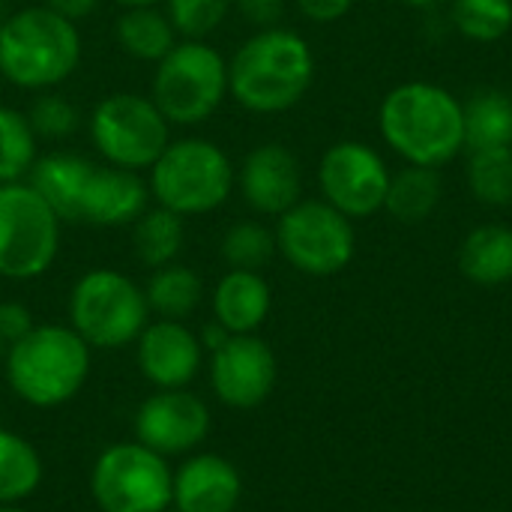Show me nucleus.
I'll list each match as a JSON object with an SVG mask.
<instances>
[{
  "label": "nucleus",
  "mask_w": 512,
  "mask_h": 512,
  "mask_svg": "<svg viewBox=\"0 0 512 512\" xmlns=\"http://www.w3.org/2000/svg\"><path fill=\"white\" fill-rule=\"evenodd\" d=\"M390 168L378 150L363 141H336L318 165V186L330 207L348 219H366L384 210Z\"/></svg>",
  "instance_id": "obj_12"
},
{
  "label": "nucleus",
  "mask_w": 512,
  "mask_h": 512,
  "mask_svg": "<svg viewBox=\"0 0 512 512\" xmlns=\"http://www.w3.org/2000/svg\"><path fill=\"white\" fill-rule=\"evenodd\" d=\"M0 512H27V510H21L18 504H0Z\"/></svg>",
  "instance_id": "obj_42"
},
{
  "label": "nucleus",
  "mask_w": 512,
  "mask_h": 512,
  "mask_svg": "<svg viewBox=\"0 0 512 512\" xmlns=\"http://www.w3.org/2000/svg\"><path fill=\"white\" fill-rule=\"evenodd\" d=\"M144 297H147L150 312H156L159 318L186 321L204 297V282L192 267H183L174 261L150 273Z\"/></svg>",
  "instance_id": "obj_26"
},
{
  "label": "nucleus",
  "mask_w": 512,
  "mask_h": 512,
  "mask_svg": "<svg viewBox=\"0 0 512 512\" xmlns=\"http://www.w3.org/2000/svg\"><path fill=\"white\" fill-rule=\"evenodd\" d=\"M468 186L480 204L489 207L512 204V147L471 150Z\"/></svg>",
  "instance_id": "obj_29"
},
{
  "label": "nucleus",
  "mask_w": 512,
  "mask_h": 512,
  "mask_svg": "<svg viewBox=\"0 0 512 512\" xmlns=\"http://www.w3.org/2000/svg\"><path fill=\"white\" fill-rule=\"evenodd\" d=\"M63 219L27 183H0V276L30 282L51 270Z\"/></svg>",
  "instance_id": "obj_8"
},
{
  "label": "nucleus",
  "mask_w": 512,
  "mask_h": 512,
  "mask_svg": "<svg viewBox=\"0 0 512 512\" xmlns=\"http://www.w3.org/2000/svg\"><path fill=\"white\" fill-rule=\"evenodd\" d=\"M237 189L243 201L261 216H282L300 201L303 171L297 156L276 141L252 147L237 171Z\"/></svg>",
  "instance_id": "obj_15"
},
{
  "label": "nucleus",
  "mask_w": 512,
  "mask_h": 512,
  "mask_svg": "<svg viewBox=\"0 0 512 512\" xmlns=\"http://www.w3.org/2000/svg\"><path fill=\"white\" fill-rule=\"evenodd\" d=\"M183 240H186V225L183 216H177L168 207H147L135 222H132V249L135 258L156 270L165 264H174L177 255L183 252Z\"/></svg>",
  "instance_id": "obj_24"
},
{
  "label": "nucleus",
  "mask_w": 512,
  "mask_h": 512,
  "mask_svg": "<svg viewBox=\"0 0 512 512\" xmlns=\"http://www.w3.org/2000/svg\"><path fill=\"white\" fill-rule=\"evenodd\" d=\"M27 120H30L36 138L60 141V138H69L78 129L81 114H78V108L66 96H60L54 90H45V93H39L33 99V105L27 111Z\"/></svg>",
  "instance_id": "obj_33"
},
{
  "label": "nucleus",
  "mask_w": 512,
  "mask_h": 512,
  "mask_svg": "<svg viewBox=\"0 0 512 512\" xmlns=\"http://www.w3.org/2000/svg\"><path fill=\"white\" fill-rule=\"evenodd\" d=\"M276 252H279L276 231H270L264 222H255V219L234 222L222 237V258H225L228 270L261 273V267H267Z\"/></svg>",
  "instance_id": "obj_30"
},
{
  "label": "nucleus",
  "mask_w": 512,
  "mask_h": 512,
  "mask_svg": "<svg viewBox=\"0 0 512 512\" xmlns=\"http://www.w3.org/2000/svg\"><path fill=\"white\" fill-rule=\"evenodd\" d=\"M378 126L384 141L408 165L444 168L465 150L462 102L432 81L393 87L378 108Z\"/></svg>",
  "instance_id": "obj_2"
},
{
  "label": "nucleus",
  "mask_w": 512,
  "mask_h": 512,
  "mask_svg": "<svg viewBox=\"0 0 512 512\" xmlns=\"http://www.w3.org/2000/svg\"><path fill=\"white\" fill-rule=\"evenodd\" d=\"M300 15L315 21V24H333L345 18L354 6V0H294Z\"/></svg>",
  "instance_id": "obj_36"
},
{
  "label": "nucleus",
  "mask_w": 512,
  "mask_h": 512,
  "mask_svg": "<svg viewBox=\"0 0 512 512\" xmlns=\"http://www.w3.org/2000/svg\"><path fill=\"white\" fill-rule=\"evenodd\" d=\"M210 435L207 405L183 390H156L135 414V441L159 456H180L204 444Z\"/></svg>",
  "instance_id": "obj_14"
},
{
  "label": "nucleus",
  "mask_w": 512,
  "mask_h": 512,
  "mask_svg": "<svg viewBox=\"0 0 512 512\" xmlns=\"http://www.w3.org/2000/svg\"><path fill=\"white\" fill-rule=\"evenodd\" d=\"M279 255L306 276L342 273L357 249L354 225L345 213L321 201H297L276 222Z\"/></svg>",
  "instance_id": "obj_11"
},
{
  "label": "nucleus",
  "mask_w": 512,
  "mask_h": 512,
  "mask_svg": "<svg viewBox=\"0 0 512 512\" xmlns=\"http://www.w3.org/2000/svg\"><path fill=\"white\" fill-rule=\"evenodd\" d=\"M90 492L102 512H162L174 501V471L138 441L114 444L99 453Z\"/></svg>",
  "instance_id": "obj_10"
},
{
  "label": "nucleus",
  "mask_w": 512,
  "mask_h": 512,
  "mask_svg": "<svg viewBox=\"0 0 512 512\" xmlns=\"http://www.w3.org/2000/svg\"><path fill=\"white\" fill-rule=\"evenodd\" d=\"M39 138L24 111L0 105V183L27 180L30 168L36 165Z\"/></svg>",
  "instance_id": "obj_28"
},
{
  "label": "nucleus",
  "mask_w": 512,
  "mask_h": 512,
  "mask_svg": "<svg viewBox=\"0 0 512 512\" xmlns=\"http://www.w3.org/2000/svg\"><path fill=\"white\" fill-rule=\"evenodd\" d=\"M90 345L66 324H36L6 351V381L33 408H60L90 375Z\"/></svg>",
  "instance_id": "obj_4"
},
{
  "label": "nucleus",
  "mask_w": 512,
  "mask_h": 512,
  "mask_svg": "<svg viewBox=\"0 0 512 512\" xmlns=\"http://www.w3.org/2000/svg\"><path fill=\"white\" fill-rule=\"evenodd\" d=\"M201 339L183 321L147 324L138 336V369L156 390H183L201 369Z\"/></svg>",
  "instance_id": "obj_16"
},
{
  "label": "nucleus",
  "mask_w": 512,
  "mask_h": 512,
  "mask_svg": "<svg viewBox=\"0 0 512 512\" xmlns=\"http://www.w3.org/2000/svg\"><path fill=\"white\" fill-rule=\"evenodd\" d=\"M162 512H183V510H177V507H174V504H171V507H168V510H162Z\"/></svg>",
  "instance_id": "obj_43"
},
{
  "label": "nucleus",
  "mask_w": 512,
  "mask_h": 512,
  "mask_svg": "<svg viewBox=\"0 0 512 512\" xmlns=\"http://www.w3.org/2000/svg\"><path fill=\"white\" fill-rule=\"evenodd\" d=\"M42 3L51 12H57V15L69 18V21H81V18L93 15L96 6H99V0H42Z\"/></svg>",
  "instance_id": "obj_37"
},
{
  "label": "nucleus",
  "mask_w": 512,
  "mask_h": 512,
  "mask_svg": "<svg viewBox=\"0 0 512 512\" xmlns=\"http://www.w3.org/2000/svg\"><path fill=\"white\" fill-rule=\"evenodd\" d=\"M120 9H132V6H159V3H165V0H114Z\"/></svg>",
  "instance_id": "obj_39"
},
{
  "label": "nucleus",
  "mask_w": 512,
  "mask_h": 512,
  "mask_svg": "<svg viewBox=\"0 0 512 512\" xmlns=\"http://www.w3.org/2000/svg\"><path fill=\"white\" fill-rule=\"evenodd\" d=\"M243 498V477L234 462L198 453L174 471V507L183 512H234Z\"/></svg>",
  "instance_id": "obj_18"
},
{
  "label": "nucleus",
  "mask_w": 512,
  "mask_h": 512,
  "mask_svg": "<svg viewBox=\"0 0 512 512\" xmlns=\"http://www.w3.org/2000/svg\"><path fill=\"white\" fill-rule=\"evenodd\" d=\"M6 351H9V345H6V339L0 336V366H3V360H6Z\"/></svg>",
  "instance_id": "obj_41"
},
{
  "label": "nucleus",
  "mask_w": 512,
  "mask_h": 512,
  "mask_svg": "<svg viewBox=\"0 0 512 512\" xmlns=\"http://www.w3.org/2000/svg\"><path fill=\"white\" fill-rule=\"evenodd\" d=\"M315 81L309 42L288 27L255 30L228 60V96L252 114L294 108Z\"/></svg>",
  "instance_id": "obj_1"
},
{
  "label": "nucleus",
  "mask_w": 512,
  "mask_h": 512,
  "mask_svg": "<svg viewBox=\"0 0 512 512\" xmlns=\"http://www.w3.org/2000/svg\"><path fill=\"white\" fill-rule=\"evenodd\" d=\"M114 39L123 54L144 60V63H159L180 42L174 24L159 6L123 9L114 21Z\"/></svg>",
  "instance_id": "obj_22"
},
{
  "label": "nucleus",
  "mask_w": 512,
  "mask_h": 512,
  "mask_svg": "<svg viewBox=\"0 0 512 512\" xmlns=\"http://www.w3.org/2000/svg\"><path fill=\"white\" fill-rule=\"evenodd\" d=\"M78 24L45 3L9 12L0 21V75L30 93H45L69 81L81 63Z\"/></svg>",
  "instance_id": "obj_3"
},
{
  "label": "nucleus",
  "mask_w": 512,
  "mask_h": 512,
  "mask_svg": "<svg viewBox=\"0 0 512 512\" xmlns=\"http://www.w3.org/2000/svg\"><path fill=\"white\" fill-rule=\"evenodd\" d=\"M150 207V186L138 171L117 168V165H96L84 183L78 198L75 222L96 225V228H120L132 225Z\"/></svg>",
  "instance_id": "obj_17"
},
{
  "label": "nucleus",
  "mask_w": 512,
  "mask_h": 512,
  "mask_svg": "<svg viewBox=\"0 0 512 512\" xmlns=\"http://www.w3.org/2000/svg\"><path fill=\"white\" fill-rule=\"evenodd\" d=\"M465 111V147L489 150V147H512V96L504 90L483 87L468 102Z\"/></svg>",
  "instance_id": "obj_23"
},
{
  "label": "nucleus",
  "mask_w": 512,
  "mask_h": 512,
  "mask_svg": "<svg viewBox=\"0 0 512 512\" xmlns=\"http://www.w3.org/2000/svg\"><path fill=\"white\" fill-rule=\"evenodd\" d=\"M453 27L471 42H498L512 30V0H453Z\"/></svg>",
  "instance_id": "obj_31"
},
{
  "label": "nucleus",
  "mask_w": 512,
  "mask_h": 512,
  "mask_svg": "<svg viewBox=\"0 0 512 512\" xmlns=\"http://www.w3.org/2000/svg\"><path fill=\"white\" fill-rule=\"evenodd\" d=\"M150 198L177 216H207L219 210L234 186L237 168L228 153L207 138L171 141L147 171Z\"/></svg>",
  "instance_id": "obj_5"
},
{
  "label": "nucleus",
  "mask_w": 512,
  "mask_h": 512,
  "mask_svg": "<svg viewBox=\"0 0 512 512\" xmlns=\"http://www.w3.org/2000/svg\"><path fill=\"white\" fill-rule=\"evenodd\" d=\"M441 195H444V183H441L438 168L405 165L399 174L390 177L384 210L396 216L399 222L414 225L435 213V207L441 204Z\"/></svg>",
  "instance_id": "obj_25"
},
{
  "label": "nucleus",
  "mask_w": 512,
  "mask_h": 512,
  "mask_svg": "<svg viewBox=\"0 0 512 512\" xmlns=\"http://www.w3.org/2000/svg\"><path fill=\"white\" fill-rule=\"evenodd\" d=\"M198 339H201V348L216 351V348H222V345L231 339V333H228L219 321H213V324H207V327H204V333H201Z\"/></svg>",
  "instance_id": "obj_38"
},
{
  "label": "nucleus",
  "mask_w": 512,
  "mask_h": 512,
  "mask_svg": "<svg viewBox=\"0 0 512 512\" xmlns=\"http://www.w3.org/2000/svg\"><path fill=\"white\" fill-rule=\"evenodd\" d=\"M231 6L258 30L279 27L285 15V0H231Z\"/></svg>",
  "instance_id": "obj_34"
},
{
  "label": "nucleus",
  "mask_w": 512,
  "mask_h": 512,
  "mask_svg": "<svg viewBox=\"0 0 512 512\" xmlns=\"http://www.w3.org/2000/svg\"><path fill=\"white\" fill-rule=\"evenodd\" d=\"M90 171H93V162L87 156L57 150V153L36 159V165L27 174V183L51 204V210L63 222H75L78 198L84 192Z\"/></svg>",
  "instance_id": "obj_20"
},
{
  "label": "nucleus",
  "mask_w": 512,
  "mask_h": 512,
  "mask_svg": "<svg viewBox=\"0 0 512 512\" xmlns=\"http://www.w3.org/2000/svg\"><path fill=\"white\" fill-rule=\"evenodd\" d=\"M459 270L483 288H498L512 282V228L480 225L459 249Z\"/></svg>",
  "instance_id": "obj_21"
},
{
  "label": "nucleus",
  "mask_w": 512,
  "mask_h": 512,
  "mask_svg": "<svg viewBox=\"0 0 512 512\" xmlns=\"http://www.w3.org/2000/svg\"><path fill=\"white\" fill-rule=\"evenodd\" d=\"M147 297L138 282L111 267L87 270L69 294V327L90 348H123L147 327Z\"/></svg>",
  "instance_id": "obj_7"
},
{
  "label": "nucleus",
  "mask_w": 512,
  "mask_h": 512,
  "mask_svg": "<svg viewBox=\"0 0 512 512\" xmlns=\"http://www.w3.org/2000/svg\"><path fill=\"white\" fill-rule=\"evenodd\" d=\"M210 384L228 408H258L276 387V357L255 333L231 336L210 360Z\"/></svg>",
  "instance_id": "obj_13"
},
{
  "label": "nucleus",
  "mask_w": 512,
  "mask_h": 512,
  "mask_svg": "<svg viewBox=\"0 0 512 512\" xmlns=\"http://www.w3.org/2000/svg\"><path fill=\"white\" fill-rule=\"evenodd\" d=\"M228 96V60L207 39H180L153 72L150 99L171 126L210 120Z\"/></svg>",
  "instance_id": "obj_6"
},
{
  "label": "nucleus",
  "mask_w": 512,
  "mask_h": 512,
  "mask_svg": "<svg viewBox=\"0 0 512 512\" xmlns=\"http://www.w3.org/2000/svg\"><path fill=\"white\" fill-rule=\"evenodd\" d=\"M231 0H165V15L180 39H207L228 15Z\"/></svg>",
  "instance_id": "obj_32"
},
{
  "label": "nucleus",
  "mask_w": 512,
  "mask_h": 512,
  "mask_svg": "<svg viewBox=\"0 0 512 512\" xmlns=\"http://www.w3.org/2000/svg\"><path fill=\"white\" fill-rule=\"evenodd\" d=\"M270 285L255 270H228L213 291V315L231 333H255L270 315Z\"/></svg>",
  "instance_id": "obj_19"
},
{
  "label": "nucleus",
  "mask_w": 512,
  "mask_h": 512,
  "mask_svg": "<svg viewBox=\"0 0 512 512\" xmlns=\"http://www.w3.org/2000/svg\"><path fill=\"white\" fill-rule=\"evenodd\" d=\"M90 141L108 165L150 171L171 144V123L150 96L108 93L90 111Z\"/></svg>",
  "instance_id": "obj_9"
},
{
  "label": "nucleus",
  "mask_w": 512,
  "mask_h": 512,
  "mask_svg": "<svg viewBox=\"0 0 512 512\" xmlns=\"http://www.w3.org/2000/svg\"><path fill=\"white\" fill-rule=\"evenodd\" d=\"M402 6H414V9H429V6H438L444 0H399Z\"/></svg>",
  "instance_id": "obj_40"
},
{
  "label": "nucleus",
  "mask_w": 512,
  "mask_h": 512,
  "mask_svg": "<svg viewBox=\"0 0 512 512\" xmlns=\"http://www.w3.org/2000/svg\"><path fill=\"white\" fill-rule=\"evenodd\" d=\"M33 327H36V321H33V315H30V309L24 303H18V300L0 303V336L6 339V345L24 339Z\"/></svg>",
  "instance_id": "obj_35"
},
{
  "label": "nucleus",
  "mask_w": 512,
  "mask_h": 512,
  "mask_svg": "<svg viewBox=\"0 0 512 512\" xmlns=\"http://www.w3.org/2000/svg\"><path fill=\"white\" fill-rule=\"evenodd\" d=\"M42 483V459L36 447L12 429L0 426V504H21Z\"/></svg>",
  "instance_id": "obj_27"
}]
</instances>
